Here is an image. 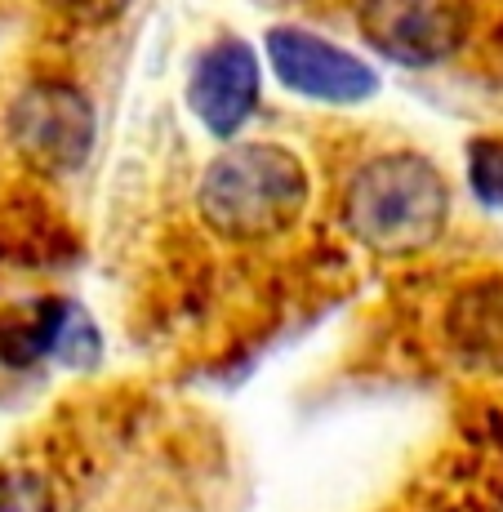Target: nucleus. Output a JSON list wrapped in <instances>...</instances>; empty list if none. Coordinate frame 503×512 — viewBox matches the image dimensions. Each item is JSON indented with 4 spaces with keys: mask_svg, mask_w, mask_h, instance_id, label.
Listing matches in <instances>:
<instances>
[{
    "mask_svg": "<svg viewBox=\"0 0 503 512\" xmlns=\"http://www.w3.org/2000/svg\"><path fill=\"white\" fill-rule=\"evenodd\" d=\"M343 228L374 254H419L450 223V183L423 152H379L343 187Z\"/></svg>",
    "mask_w": 503,
    "mask_h": 512,
    "instance_id": "2",
    "label": "nucleus"
},
{
    "mask_svg": "<svg viewBox=\"0 0 503 512\" xmlns=\"http://www.w3.org/2000/svg\"><path fill=\"white\" fill-rule=\"evenodd\" d=\"M9 143L36 174L49 179L81 174L98 143V112L90 94L58 76L23 85L9 103Z\"/></svg>",
    "mask_w": 503,
    "mask_h": 512,
    "instance_id": "3",
    "label": "nucleus"
},
{
    "mask_svg": "<svg viewBox=\"0 0 503 512\" xmlns=\"http://www.w3.org/2000/svg\"><path fill=\"white\" fill-rule=\"evenodd\" d=\"M54 5L81 27H107L130 9V0H54Z\"/></svg>",
    "mask_w": 503,
    "mask_h": 512,
    "instance_id": "11",
    "label": "nucleus"
},
{
    "mask_svg": "<svg viewBox=\"0 0 503 512\" xmlns=\"http://www.w3.org/2000/svg\"><path fill=\"white\" fill-rule=\"evenodd\" d=\"M357 27L383 63L428 72L463 49L472 9L468 0H357Z\"/></svg>",
    "mask_w": 503,
    "mask_h": 512,
    "instance_id": "4",
    "label": "nucleus"
},
{
    "mask_svg": "<svg viewBox=\"0 0 503 512\" xmlns=\"http://www.w3.org/2000/svg\"><path fill=\"white\" fill-rule=\"evenodd\" d=\"M312 174L281 143H228L196 183V214L236 245L276 241L308 214Z\"/></svg>",
    "mask_w": 503,
    "mask_h": 512,
    "instance_id": "1",
    "label": "nucleus"
},
{
    "mask_svg": "<svg viewBox=\"0 0 503 512\" xmlns=\"http://www.w3.org/2000/svg\"><path fill=\"white\" fill-rule=\"evenodd\" d=\"M263 63L259 49L241 36H219L196 54L187 76V107L201 121V130L219 143H236V134L259 112Z\"/></svg>",
    "mask_w": 503,
    "mask_h": 512,
    "instance_id": "6",
    "label": "nucleus"
},
{
    "mask_svg": "<svg viewBox=\"0 0 503 512\" xmlns=\"http://www.w3.org/2000/svg\"><path fill=\"white\" fill-rule=\"evenodd\" d=\"M67 303L58 299H45L36 303L27 317L9 321L5 330H0V352H5L14 366H27V361L45 357V352H54L58 343H63V330H67Z\"/></svg>",
    "mask_w": 503,
    "mask_h": 512,
    "instance_id": "8",
    "label": "nucleus"
},
{
    "mask_svg": "<svg viewBox=\"0 0 503 512\" xmlns=\"http://www.w3.org/2000/svg\"><path fill=\"white\" fill-rule=\"evenodd\" d=\"M263 58H268L272 76L303 103L325 107H361L379 94V72L348 45L317 36L308 27H268L263 36Z\"/></svg>",
    "mask_w": 503,
    "mask_h": 512,
    "instance_id": "5",
    "label": "nucleus"
},
{
    "mask_svg": "<svg viewBox=\"0 0 503 512\" xmlns=\"http://www.w3.org/2000/svg\"><path fill=\"white\" fill-rule=\"evenodd\" d=\"M0 512H54L45 477L32 468H5L0 472Z\"/></svg>",
    "mask_w": 503,
    "mask_h": 512,
    "instance_id": "10",
    "label": "nucleus"
},
{
    "mask_svg": "<svg viewBox=\"0 0 503 512\" xmlns=\"http://www.w3.org/2000/svg\"><path fill=\"white\" fill-rule=\"evenodd\" d=\"M450 343L472 361H503V277L463 285L446 312Z\"/></svg>",
    "mask_w": 503,
    "mask_h": 512,
    "instance_id": "7",
    "label": "nucleus"
},
{
    "mask_svg": "<svg viewBox=\"0 0 503 512\" xmlns=\"http://www.w3.org/2000/svg\"><path fill=\"white\" fill-rule=\"evenodd\" d=\"M468 187L486 210H503V139L499 134H477L468 143Z\"/></svg>",
    "mask_w": 503,
    "mask_h": 512,
    "instance_id": "9",
    "label": "nucleus"
}]
</instances>
